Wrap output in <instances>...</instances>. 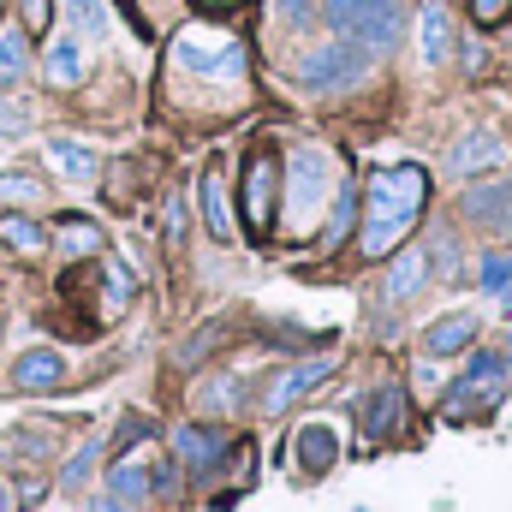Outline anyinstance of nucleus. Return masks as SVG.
I'll return each mask as SVG.
<instances>
[{
	"label": "nucleus",
	"instance_id": "f257e3e1",
	"mask_svg": "<svg viewBox=\"0 0 512 512\" xmlns=\"http://www.w3.org/2000/svg\"><path fill=\"white\" fill-rule=\"evenodd\" d=\"M423 203H429V173H423V167L399 161V167L370 173V185H364V233H358L364 256H393L399 251V239L417 227Z\"/></svg>",
	"mask_w": 512,
	"mask_h": 512
},
{
	"label": "nucleus",
	"instance_id": "f03ea898",
	"mask_svg": "<svg viewBox=\"0 0 512 512\" xmlns=\"http://www.w3.org/2000/svg\"><path fill=\"white\" fill-rule=\"evenodd\" d=\"M370 72V48L352 42V36H334V42H316L304 60H298V84L304 90H346Z\"/></svg>",
	"mask_w": 512,
	"mask_h": 512
},
{
	"label": "nucleus",
	"instance_id": "7ed1b4c3",
	"mask_svg": "<svg viewBox=\"0 0 512 512\" xmlns=\"http://www.w3.org/2000/svg\"><path fill=\"white\" fill-rule=\"evenodd\" d=\"M328 24L352 42H364L370 54H387L399 42V6L393 0H328Z\"/></svg>",
	"mask_w": 512,
	"mask_h": 512
},
{
	"label": "nucleus",
	"instance_id": "20e7f679",
	"mask_svg": "<svg viewBox=\"0 0 512 512\" xmlns=\"http://www.w3.org/2000/svg\"><path fill=\"white\" fill-rule=\"evenodd\" d=\"M328 185H334V155L316 149V143H304V149L286 161V209H292L298 221L316 215L322 197H328Z\"/></svg>",
	"mask_w": 512,
	"mask_h": 512
},
{
	"label": "nucleus",
	"instance_id": "39448f33",
	"mask_svg": "<svg viewBox=\"0 0 512 512\" xmlns=\"http://www.w3.org/2000/svg\"><path fill=\"white\" fill-rule=\"evenodd\" d=\"M274 185H280V167H274V149H251L245 173H239V215H245V233L262 239L268 221H274Z\"/></svg>",
	"mask_w": 512,
	"mask_h": 512
},
{
	"label": "nucleus",
	"instance_id": "423d86ee",
	"mask_svg": "<svg viewBox=\"0 0 512 512\" xmlns=\"http://www.w3.org/2000/svg\"><path fill=\"white\" fill-rule=\"evenodd\" d=\"M459 209H465V221H471V227H483L489 239H512V173H507V179L465 185Z\"/></svg>",
	"mask_w": 512,
	"mask_h": 512
},
{
	"label": "nucleus",
	"instance_id": "0eeeda50",
	"mask_svg": "<svg viewBox=\"0 0 512 512\" xmlns=\"http://www.w3.org/2000/svg\"><path fill=\"white\" fill-rule=\"evenodd\" d=\"M227 447H233V435L215 429V423H179V429H173V453H179V465H185L191 477L215 471V465L227 459Z\"/></svg>",
	"mask_w": 512,
	"mask_h": 512
},
{
	"label": "nucleus",
	"instance_id": "6e6552de",
	"mask_svg": "<svg viewBox=\"0 0 512 512\" xmlns=\"http://www.w3.org/2000/svg\"><path fill=\"white\" fill-rule=\"evenodd\" d=\"M495 399H501V358L477 352L471 370H465V382L447 393V417H471V405H495Z\"/></svg>",
	"mask_w": 512,
	"mask_h": 512
},
{
	"label": "nucleus",
	"instance_id": "1a4fd4ad",
	"mask_svg": "<svg viewBox=\"0 0 512 512\" xmlns=\"http://www.w3.org/2000/svg\"><path fill=\"white\" fill-rule=\"evenodd\" d=\"M358 423H364V441H370V447L393 441L399 423H405V387H376V393H364Z\"/></svg>",
	"mask_w": 512,
	"mask_h": 512
},
{
	"label": "nucleus",
	"instance_id": "9d476101",
	"mask_svg": "<svg viewBox=\"0 0 512 512\" xmlns=\"http://www.w3.org/2000/svg\"><path fill=\"white\" fill-rule=\"evenodd\" d=\"M334 376V358H310V364H292V370H280L274 382H268V393H262V411H286L298 393H310L316 382H328Z\"/></svg>",
	"mask_w": 512,
	"mask_h": 512
},
{
	"label": "nucleus",
	"instance_id": "9b49d317",
	"mask_svg": "<svg viewBox=\"0 0 512 512\" xmlns=\"http://www.w3.org/2000/svg\"><path fill=\"white\" fill-rule=\"evenodd\" d=\"M495 161H501V137L495 131H465V137L447 143V173H459V179H471V173H483Z\"/></svg>",
	"mask_w": 512,
	"mask_h": 512
},
{
	"label": "nucleus",
	"instance_id": "f8f14e48",
	"mask_svg": "<svg viewBox=\"0 0 512 512\" xmlns=\"http://www.w3.org/2000/svg\"><path fill=\"white\" fill-rule=\"evenodd\" d=\"M423 280H429V251H399L382 274V298L387 304H405V298L423 292Z\"/></svg>",
	"mask_w": 512,
	"mask_h": 512
},
{
	"label": "nucleus",
	"instance_id": "ddd939ff",
	"mask_svg": "<svg viewBox=\"0 0 512 512\" xmlns=\"http://www.w3.org/2000/svg\"><path fill=\"white\" fill-rule=\"evenodd\" d=\"M60 382H66V358L48 352V346L24 352V358L12 364V387H24V393H48V387H60Z\"/></svg>",
	"mask_w": 512,
	"mask_h": 512
},
{
	"label": "nucleus",
	"instance_id": "4468645a",
	"mask_svg": "<svg viewBox=\"0 0 512 512\" xmlns=\"http://www.w3.org/2000/svg\"><path fill=\"white\" fill-rule=\"evenodd\" d=\"M173 60H179L185 72H209V78H239V72H245V48H239V42H227L221 54H203L197 42H179Z\"/></svg>",
	"mask_w": 512,
	"mask_h": 512
},
{
	"label": "nucleus",
	"instance_id": "2eb2a0df",
	"mask_svg": "<svg viewBox=\"0 0 512 512\" xmlns=\"http://www.w3.org/2000/svg\"><path fill=\"white\" fill-rule=\"evenodd\" d=\"M477 340V316L471 310H453V316H441L429 334H423V352L429 358H453V352H465Z\"/></svg>",
	"mask_w": 512,
	"mask_h": 512
},
{
	"label": "nucleus",
	"instance_id": "dca6fc26",
	"mask_svg": "<svg viewBox=\"0 0 512 512\" xmlns=\"http://www.w3.org/2000/svg\"><path fill=\"white\" fill-rule=\"evenodd\" d=\"M292 447H298V465H304L310 477H316V471H328V465L340 459V441H334V429H328V423H304Z\"/></svg>",
	"mask_w": 512,
	"mask_h": 512
},
{
	"label": "nucleus",
	"instance_id": "f3484780",
	"mask_svg": "<svg viewBox=\"0 0 512 512\" xmlns=\"http://www.w3.org/2000/svg\"><path fill=\"white\" fill-rule=\"evenodd\" d=\"M197 197H203V221H209V233H215V239H233V209H227V185H221L215 167L197 179Z\"/></svg>",
	"mask_w": 512,
	"mask_h": 512
},
{
	"label": "nucleus",
	"instance_id": "a211bd4d",
	"mask_svg": "<svg viewBox=\"0 0 512 512\" xmlns=\"http://www.w3.org/2000/svg\"><path fill=\"white\" fill-rule=\"evenodd\" d=\"M42 78L60 84V90L78 84V78H84V54H78V42H54V48L42 54Z\"/></svg>",
	"mask_w": 512,
	"mask_h": 512
},
{
	"label": "nucleus",
	"instance_id": "6ab92c4d",
	"mask_svg": "<svg viewBox=\"0 0 512 512\" xmlns=\"http://www.w3.org/2000/svg\"><path fill=\"white\" fill-rule=\"evenodd\" d=\"M30 66V30H0V90H12Z\"/></svg>",
	"mask_w": 512,
	"mask_h": 512
},
{
	"label": "nucleus",
	"instance_id": "aec40b11",
	"mask_svg": "<svg viewBox=\"0 0 512 512\" xmlns=\"http://www.w3.org/2000/svg\"><path fill=\"white\" fill-rule=\"evenodd\" d=\"M0 245L6 251H24V256H36L42 245H48V233L30 221V215H0Z\"/></svg>",
	"mask_w": 512,
	"mask_h": 512
},
{
	"label": "nucleus",
	"instance_id": "412c9836",
	"mask_svg": "<svg viewBox=\"0 0 512 512\" xmlns=\"http://www.w3.org/2000/svg\"><path fill=\"white\" fill-rule=\"evenodd\" d=\"M48 161H54L60 173H72V179H90V173H96V155H90L84 143H66V137L48 143Z\"/></svg>",
	"mask_w": 512,
	"mask_h": 512
},
{
	"label": "nucleus",
	"instance_id": "4be33fe9",
	"mask_svg": "<svg viewBox=\"0 0 512 512\" xmlns=\"http://www.w3.org/2000/svg\"><path fill=\"white\" fill-rule=\"evenodd\" d=\"M60 245L72 256H90V251H102V227H90L84 215H60Z\"/></svg>",
	"mask_w": 512,
	"mask_h": 512
},
{
	"label": "nucleus",
	"instance_id": "5701e85b",
	"mask_svg": "<svg viewBox=\"0 0 512 512\" xmlns=\"http://www.w3.org/2000/svg\"><path fill=\"white\" fill-rule=\"evenodd\" d=\"M66 18H72V30L90 36V42L108 36V6H102V0H66Z\"/></svg>",
	"mask_w": 512,
	"mask_h": 512
},
{
	"label": "nucleus",
	"instance_id": "b1692460",
	"mask_svg": "<svg viewBox=\"0 0 512 512\" xmlns=\"http://www.w3.org/2000/svg\"><path fill=\"white\" fill-rule=\"evenodd\" d=\"M108 489L131 507V501H143V495H149V471H143V465H131V459H120V465H114V477H108Z\"/></svg>",
	"mask_w": 512,
	"mask_h": 512
},
{
	"label": "nucleus",
	"instance_id": "393cba45",
	"mask_svg": "<svg viewBox=\"0 0 512 512\" xmlns=\"http://www.w3.org/2000/svg\"><path fill=\"white\" fill-rule=\"evenodd\" d=\"M423 54H429V66L447 60V12L441 6H423Z\"/></svg>",
	"mask_w": 512,
	"mask_h": 512
},
{
	"label": "nucleus",
	"instance_id": "a878e982",
	"mask_svg": "<svg viewBox=\"0 0 512 512\" xmlns=\"http://www.w3.org/2000/svg\"><path fill=\"white\" fill-rule=\"evenodd\" d=\"M96 459H102V441H90V447H84V453L66 465V489H84V477L96 471Z\"/></svg>",
	"mask_w": 512,
	"mask_h": 512
},
{
	"label": "nucleus",
	"instance_id": "bb28decb",
	"mask_svg": "<svg viewBox=\"0 0 512 512\" xmlns=\"http://www.w3.org/2000/svg\"><path fill=\"white\" fill-rule=\"evenodd\" d=\"M352 215H358V203H352V197H340V209H334V227L322 233V245H328V251H340V239H346V227H352Z\"/></svg>",
	"mask_w": 512,
	"mask_h": 512
},
{
	"label": "nucleus",
	"instance_id": "cd10ccee",
	"mask_svg": "<svg viewBox=\"0 0 512 512\" xmlns=\"http://www.w3.org/2000/svg\"><path fill=\"white\" fill-rule=\"evenodd\" d=\"M483 286L489 292H512V256H489L483 262Z\"/></svg>",
	"mask_w": 512,
	"mask_h": 512
},
{
	"label": "nucleus",
	"instance_id": "c85d7f7f",
	"mask_svg": "<svg viewBox=\"0 0 512 512\" xmlns=\"http://www.w3.org/2000/svg\"><path fill=\"white\" fill-rule=\"evenodd\" d=\"M507 12H512V0H471V24H483V30H495Z\"/></svg>",
	"mask_w": 512,
	"mask_h": 512
},
{
	"label": "nucleus",
	"instance_id": "c756f323",
	"mask_svg": "<svg viewBox=\"0 0 512 512\" xmlns=\"http://www.w3.org/2000/svg\"><path fill=\"white\" fill-rule=\"evenodd\" d=\"M274 6H280V18H286L292 30H304V24L316 18V0H274Z\"/></svg>",
	"mask_w": 512,
	"mask_h": 512
},
{
	"label": "nucleus",
	"instance_id": "7c9ffc66",
	"mask_svg": "<svg viewBox=\"0 0 512 512\" xmlns=\"http://www.w3.org/2000/svg\"><path fill=\"white\" fill-rule=\"evenodd\" d=\"M24 6V30H48V18H54V0H18Z\"/></svg>",
	"mask_w": 512,
	"mask_h": 512
},
{
	"label": "nucleus",
	"instance_id": "2f4dec72",
	"mask_svg": "<svg viewBox=\"0 0 512 512\" xmlns=\"http://www.w3.org/2000/svg\"><path fill=\"white\" fill-rule=\"evenodd\" d=\"M179 239H185V197H173V203H167V245L179 251Z\"/></svg>",
	"mask_w": 512,
	"mask_h": 512
},
{
	"label": "nucleus",
	"instance_id": "473e14b6",
	"mask_svg": "<svg viewBox=\"0 0 512 512\" xmlns=\"http://www.w3.org/2000/svg\"><path fill=\"white\" fill-rule=\"evenodd\" d=\"M239 393H245L239 382H215L209 393H203V405H239Z\"/></svg>",
	"mask_w": 512,
	"mask_h": 512
},
{
	"label": "nucleus",
	"instance_id": "72a5a7b5",
	"mask_svg": "<svg viewBox=\"0 0 512 512\" xmlns=\"http://www.w3.org/2000/svg\"><path fill=\"white\" fill-rule=\"evenodd\" d=\"M0 191H6V197H42V191H36V179H12V173L0 179Z\"/></svg>",
	"mask_w": 512,
	"mask_h": 512
},
{
	"label": "nucleus",
	"instance_id": "f704fd0d",
	"mask_svg": "<svg viewBox=\"0 0 512 512\" xmlns=\"http://www.w3.org/2000/svg\"><path fill=\"white\" fill-rule=\"evenodd\" d=\"M6 131H24V114H18V108H0V137H6Z\"/></svg>",
	"mask_w": 512,
	"mask_h": 512
},
{
	"label": "nucleus",
	"instance_id": "c9c22d12",
	"mask_svg": "<svg viewBox=\"0 0 512 512\" xmlns=\"http://www.w3.org/2000/svg\"><path fill=\"white\" fill-rule=\"evenodd\" d=\"M96 512H126V501H120V495H102V501H96Z\"/></svg>",
	"mask_w": 512,
	"mask_h": 512
},
{
	"label": "nucleus",
	"instance_id": "e433bc0d",
	"mask_svg": "<svg viewBox=\"0 0 512 512\" xmlns=\"http://www.w3.org/2000/svg\"><path fill=\"white\" fill-rule=\"evenodd\" d=\"M197 6H209V12H221V6H245V0H197Z\"/></svg>",
	"mask_w": 512,
	"mask_h": 512
},
{
	"label": "nucleus",
	"instance_id": "4c0bfd02",
	"mask_svg": "<svg viewBox=\"0 0 512 512\" xmlns=\"http://www.w3.org/2000/svg\"><path fill=\"white\" fill-rule=\"evenodd\" d=\"M0 512H12V489L6 483H0Z\"/></svg>",
	"mask_w": 512,
	"mask_h": 512
},
{
	"label": "nucleus",
	"instance_id": "58836bf2",
	"mask_svg": "<svg viewBox=\"0 0 512 512\" xmlns=\"http://www.w3.org/2000/svg\"><path fill=\"white\" fill-rule=\"evenodd\" d=\"M0 6H6V0H0Z\"/></svg>",
	"mask_w": 512,
	"mask_h": 512
}]
</instances>
